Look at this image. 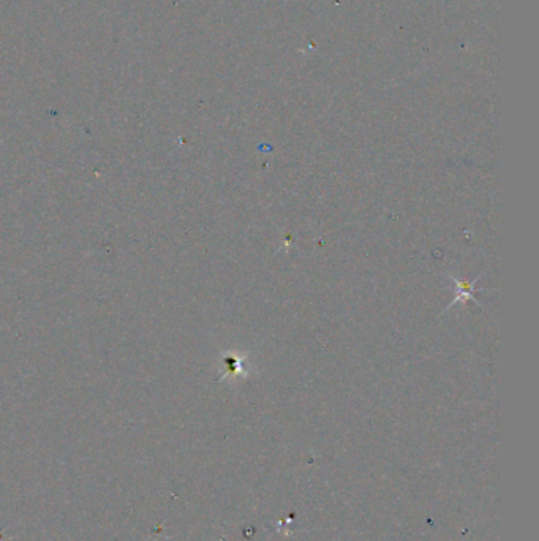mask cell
<instances>
[{"label":"cell","mask_w":539,"mask_h":541,"mask_svg":"<svg viewBox=\"0 0 539 541\" xmlns=\"http://www.w3.org/2000/svg\"><path fill=\"white\" fill-rule=\"evenodd\" d=\"M454 282H456L457 285V290H456V299L451 301V304H456L457 301H465L466 298H470L473 301H476V296H474V284H476V280H474L473 284H466V282H462V280H456L452 277Z\"/></svg>","instance_id":"cell-1"}]
</instances>
